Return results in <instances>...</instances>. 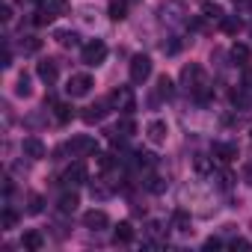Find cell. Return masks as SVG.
<instances>
[{
  "label": "cell",
  "mask_w": 252,
  "mask_h": 252,
  "mask_svg": "<svg viewBox=\"0 0 252 252\" xmlns=\"http://www.w3.org/2000/svg\"><path fill=\"white\" fill-rule=\"evenodd\" d=\"M181 86H184L196 101H208L211 92H214V86L208 83V74H205V68H202L199 63H187V65L181 68Z\"/></svg>",
  "instance_id": "obj_1"
},
{
  "label": "cell",
  "mask_w": 252,
  "mask_h": 252,
  "mask_svg": "<svg viewBox=\"0 0 252 252\" xmlns=\"http://www.w3.org/2000/svg\"><path fill=\"white\" fill-rule=\"evenodd\" d=\"M110 107L119 110L122 116H125V113H134V110H137V95H134V89H131V86H116V89L110 92Z\"/></svg>",
  "instance_id": "obj_2"
},
{
  "label": "cell",
  "mask_w": 252,
  "mask_h": 252,
  "mask_svg": "<svg viewBox=\"0 0 252 252\" xmlns=\"http://www.w3.org/2000/svg\"><path fill=\"white\" fill-rule=\"evenodd\" d=\"M80 60H83V65H101V63L107 60V45H104L101 39L86 42L83 51H80Z\"/></svg>",
  "instance_id": "obj_3"
},
{
  "label": "cell",
  "mask_w": 252,
  "mask_h": 252,
  "mask_svg": "<svg viewBox=\"0 0 252 252\" xmlns=\"http://www.w3.org/2000/svg\"><path fill=\"white\" fill-rule=\"evenodd\" d=\"M128 74H131V83H146V80L152 77V60H149L146 54H137V57H131Z\"/></svg>",
  "instance_id": "obj_4"
},
{
  "label": "cell",
  "mask_w": 252,
  "mask_h": 252,
  "mask_svg": "<svg viewBox=\"0 0 252 252\" xmlns=\"http://www.w3.org/2000/svg\"><path fill=\"white\" fill-rule=\"evenodd\" d=\"M92 86H95V80H92L89 74H71L68 83H65V92H68L71 98H83V95L92 92Z\"/></svg>",
  "instance_id": "obj_5"
},
{
  "label": "cell",
  "mask_w": 252,
  "mask_h": 252,
  "mask_svg": "<svg viewBox=\"0 0 252 252\" xmlns=\"http://www.w3.org/2000/svg\"><path fill=\"white\" fill-rule=\"evenodd\" d=\"M74 158H86V155H95L98 152V146H95V140L92 137H86V134H77V137H71V143L65 146Z\"/></svg>",
  "instance_id": "obj_6"
},
{
  "label": "cell",
  "mask_w": 252,
  "mask_h": 252,
  "mask_svg": "<svg viewBox=\"0 0 252 252\" xmlns=\"http://www.w3.org/2000/svg\"><path fill=\"white\" fill-rule=\"evenodd\" d=\"M86 178H89V172H86V163H71L65 172H63V184L65 187H80V184H86Z\"/></svg>",
  "instance_id": "obj_7"
},
{
  "label": "cell",
  "mask_w": 252,
  "mask_h": 252,
  "mask_svg": "<svg viewBox=\"0 0 252 252\" xmlns=\"http://www.w3.org/2000/svg\"><path fill=\"white\" fill-rule=\"evenodd\" d=\"M107 107H110V98L107 101H95V104H89V107H83V113H80V119L86 122V125H98L104 116H107Z\"/></svg>",
  "instance_id": "obj_8"
},
{
  "label": "cell",
  "mask_w": 252,
  "mask_h": 252,
  "mask_svg": "<svg viewBox=\"0 0 252 252\" xmlns=\"http://www.w3.org/2000/svg\"><path fill=\"white\" fill-rule=\"evenodd\" d=\"M211 155H214V160H220V163H231V160H237L240 149H237L234 143H214Z\"/></svg>",
  "instance_id": "obj_9"
},
{
  "label": "cell",
  "mask_w": 252,
  "mask_h": 252,
  "mask_svg": "<svg viewBox=\"0 0 252 252\" xmlns=\"http://www.w3.org/2000/svg\"><path fill=\"white\" fill-rule=\"evenodd\" d=\"M83 225H86L89 231H101V228H107V225H110V217H107L101 208H92V211H86V214H83Z\"/></svg>",
  "instance_id": "obj_10"
},
{
  "label": "cell",
  "mask_w": 252,
  "mask_h": 252,
  "mask_svg": "<svg viewBox=\"0 0 252 252\" xmlns=\"http://www.w3.org/2000/svg\"><path fill=\"white\" fill-rule=\"evenodd\" d=\"M21 149H24V155H27L30 160H42V158L48 155V149H45V143H42L39 137H24Z\"/></svg>",
  "instance_id": "obj_11"
},
{
  "label": "cell",
  "mask_w": 252,
  "mask_h": 252,
  "mask_svg": "<svg viewBox=\"0 0 252 252\" xmlns=\"http://www.w3.org/2000/svg\"><path fill=\"white\" fill-rule=\"evenodd\" d=\"M166 122H160V119H155V122H149V128H146V137H149V143H155V146H163L166 143Z\"/></svg>",
  "instance_id": "obj_12"
},
{
  "label": "cell",
  "mask_w": 252,
  "mask_h": 252,
  "mask_svg": "<svg viewBox=\"0 0 252 252\" xmlns=\"http://www.w3.org/2000/svg\"><path fill=\"white\" fill-rule=\"evenodd\" d=\"M36 74H39V80H42V83H48V86H54V83H57V77H60V71H57V63H54V60H42V63L36 65Z\"/></svg>",
  "instance_id": "obj_13"
},
{
  "label": "cell",
  "mask_w": 252,
  "mask_h": 252,
  "mask_svg": "<svg viewBox=\"0 0 252 252\" xmlns=\"http://www.w3.org/2000/svg\"><path fill=\"white\" fill-rule=\"evenodd\" d=\"M21 246H24L27 252H39V249L45 246V234L36 231V228H27V231L21 234Z\"/></svg>",
  "instance_id": "obj_14"
},
{
  "label": "cell",
  "mask_w": 252,
  "mask_h": 252,
  "mask_svg": "<svg viewBox=\"0 0 252 252\" xmlns=\"http://www.w3.org/2000/svg\"><path fill=\"white\" fill-rule=\"evenodd\" d=\"M113 134L116 137H125V140H128V137H134L137 134V122L131 119V113H125L119 122H116V128H113Z\"/></svg>",
  "instance_id": "obj_15"
},
{
  "label": "cell",
  "mask_w": 252,
  "mask_h": 252,
  "mask_svg": "<svg viewBox=\"0 0 252 252\" xmlns=\"http://www.w3.org/2000/svg\"><path fill=\"white\" fill-rule=\"evenodd\" d=\"M172 228L181 231V234H190V231H193V220H190V214L178 208V211L172 214Z\"/></svg>",
  "instance_id": "obj_16"
},
{
  "label": "cell",
  "mask_w": 252,
  "mask_h": 252,
  "mask_svg": "<svg viewBox=\"0 0 252 252\" xmlns=\"http://www.w3.org/2000/svg\"><path fill=\"white\" fill-rule=\"evenodd\" d=\"M113 240H116V243H131V240H134V225H131L128 220H122V222L113 228Z\"/></svg>",
  "instance_id": "obj_17"
},
{
  "label": "cell",
  "mask_w": 252,
  "mask_h": 252,
  "mask_svg": "<svg viewBox=\"0 0 252 252\" xmlns=\"http://www.w3.org/2000/svg\"><path fill=\"white\" fill-rule=\"evenodd\" d=\"M202 18H208V21H222L225 12H222L220 3H214V0H205V3H202Z\"/></svg>",
  "instance_id": "obj_18"
},
{
  "label": "cell",
  "mask_w": 252,
  "mask_h": 252,
  "mask_svg": "<svg viewBox=\"0 0 252 252\" xmlns=\"http://www.w3.org/2000/svg\"><path fill=\"white\" fill-rule=\"evenodd\" d=\"M54 39H57L60 48H77V42H80V36H77L74 30H57Z\"/></svg>",
  "instance_id": "obj_19"
},
{
  "label": "cell",
  "mask_w": 252,
  "mask_h": 252,
  "mask_svg": "<svg viewBox=\"0 0 252 252\" xmlns=\"http://www.w3.org/2000/svg\"><path fill=\"white\" fill-rule=\"evenodd\" d=\"M77 205H80L77 193H63V196H60V202H57L60 214H74V211H77Z\"/></svg>",
  "instance_id": "obj_20"
},
{
  "label": "cell",
  "mask_w": 252,
  "mask_h": 252,
  "mask_svg": "<svg viewBox=\"0 0 252 252\" xmlns=\"http://www.w3.org/2000/svg\"><path fill=\"white\" fill-rule=\"evenodd\" d=\"M220 30H222V33H228V36H237V33L243 30V21H240L237 15H225V18L220 21Z\"/></svg>",
  "instance_id": "obj_21"
},
{
  "label": "cell",
  "mask_w": 252,
  "mask_h": 252,
  "mask_svg": "<svg viewBox=\"0 0 252 252\" xmlns=\"http://www.w3.org/2000/svg\"><path fill=\"white\" fill-rule=\"evenodd\" d=\"M172 92H175V89H172V80H169L166 74H163V77H158V92H155L152 104H158L160 98H172Z\"/></svg>",
  "instance_id": "obj_22"
},
{
  "label": "cell",
  "mask_w": 252,
  "mask_h": 252,
  "mask_svg": "<svg viewBox=\"0 0 252 252\" xmlns=\"http://www.w3.org/2000/svg\"><path fill=\"white\" fill-rule=\"evenodd\" d=\"M193 169H196L199 175H214V158L196 155V158H193Z\"/></svg>",
  "instance_id": "obj_23"
},
{
  "label": "cell",
  "mask_w": 252,
  "mask_h": 252,
  "mask_svg": "<svg viewBox=\"0 0 252 252\" xmlns=\"http://www.w3.org/2000/svg\"><path fill=\"white\" fill-rule=\"evenodd\" d=\"M249 57H252V54H249V48H246V45H240V42H234V45H231V60H234L237 65H249Z\"/></svg>",
  "instance_id": "obj_24"
},
{
  "label": "cell",
  "mask_w": 252,
  "mask_h": 252,
  "mask_svg": "<svg viewBox=\"0 0 252 252\" xmlns=\"http://www.w3.org/2000/svg\"><path fill=\"white\" fill-rule=\"evenodd\" d=\"M110 18L113 21L128 18V3H125V0H113V3H110Z\"/></svg>",
  "instance_id": "obj_25"
},
{
  "label": "cell",
  "mask_w": 252,
  "mask_h": 252,
  "mask_svg": "<svg viewBox=\"0 0 252 252\" xmlns=\"http://www.w3.org/2000/svg\"><path fill=\"white\" fill-rule=\"evenodd\" d=\"M42 9H45V12H51V15L57 18L60 12H65V9H68V3H65V0H42Z\"/></svg>",
  "instance_id": "obj_26"
},
{
  "label": "cell",
  "mask_w": 252,
  "mask_h": 252,
  "mask_svg": "<svg viewBox=\"0 0 252 252\" xmlns=\"http://www.w3.org/2000/svg\"><path fill=\"white\" fill-rule=\"evenodd\" d=\"M21 51H24V54H39V51H42V39L24 36V39H21Z\"/></svg>",
  "instance_id": "obj_27"
},
{
  "label": "cell",
  "mask_w": 252,
  "mask_h": 252,
  "mask_svg": "<svg viewBox=\"0 0 252 252\" xmlns=\"http://www.w3.org/2000/svg\"><path fill=\"white\" fill-rule=\"evenodd\" d=\"M54 110H57V122H60V125L71 122V116H74V107H71V104H54Z\"/></svg>",
  "instance_id": "obj_28"
},
{
  "label": "cell",
  "mask_w": 252,
  "mask_h": 252,
  "mask_svg": "<svg viewBox=\"0 0 252 252\" xmlns=\"http://www.w3.org/2000/svg\"><path fill=\"white\" fill-rule=\"evenodd\" d=\"M89 193H92V199H107V196H113V187H107L104 181H95L89 187Z\"/></svg>",
  "instance_id": "obj_29"
},
{
  "label": "cell",
  "mask_w": 252,
  "mask_h": 252,
  "mask_svg": "<svg viewBox=\"0 0 252 252\" xmlns=\"http://www.w3.org/2000/svg\"><path fill=\"white\" fill-rule=\"evenodd\" d=\"M27 211H30V214H42V211H45V199H42L39 193H30V196H27Z\"/></svg>",
  "instance_id": "obj_30"
},
{
  "label": "cell",
  "mask_w": 252,
  "mask_h": 252,
  "mask_svg": "<svg viewBox=\"0 0 252 252\" xmlns=\"http://www.w3.org/2000/svg\"><path fill=\"white\" fill-rule=\"evenodd\" d=\"M228 98H231V104H234V107H240V110H243V107H249V95H246V89H231V95H228Z\"/></svg>",
  "instance_id": "obj_31"
},
{
  "label": "cell",
  "mask_w": 252,
  "mask_h": 252,
  "mask_svg": "<svg viewBox=\"0 0 252 252\" xmlns=\"http://www.w3.org/2000/svg\"><path fill=\"white\" fill-rule=\"evenodd\" d=\"M146 190H149V193H163V190H166V181H163L160 175H149Z\"/></svg>",
  "instance_id": "obj_32"
},
{
  "label": "cell",
  "mask_w": 252,
  "mask_h": 252,
  "mask_svg": "<svg viewBox=\"0 0 252 252\" xmlns=\"http://www.w3.org/2000/svg\"><path fill=\"white\" fill-rule=\"evenodd\" d=\"M15 222H18V214H15L12 208H3V217H0V225H3V228H15Z\"/></svg>",
  "instance_id": "obj_33"
},
{
  "label": "cell",
  "mask_w": 252,
  "mask_h": 252,
  "mask_svg": "<svg viewBox=\"0 0 252 252\" xmlns=\"http://www.w3.org/2000/svg\"><path fill=\"white\" fill-rule=\"evenodd\" d=\"M95 163H98V169H101V172H107V169H113V155L95 152Z\"/></svg>",
  "instance_id": "obj_34"
},
{
  "label": "cell",
  "mask_w": 252,
  "mask_h": 252,
  "mask_svg": "<svg viewBox=\"0 0 252 252\" xmlns=\"http://www.w3.org/2000/svg\"><path fill=\"white\" fill-rule=\"evenodd\" d=\"M30 92H33V89H30V77H27V74H21V77H18V86H15V95L27 98Z\"/></svg>",
  "instance_id": "obj_35"
},
{
  "label": "cell",
  "mask_w": 252,
  "mask_h": 252,
  "mask_svg": "<svg viewBox=\"0 0 252 252\" xmlns=\"http://www.w3.org/2000/svg\"><path fill=\"white\" fill-rule=\"evenodd\" d=\"M54 21V15L51 12H45V9H39L36 12V18H33V24H39V27H45V24H51Z\"/></svg>",
  "instance_id": "obj_36"
},
{
  "label": "cell",
  "mask_w": 252,
  "mask_h": 252,
  "mask_svg": "<svg viewBox=\"0 0 252 252\" xmlns=\"http://www.w3.org/2000/svg\"><path fill=\"white\" fill-rule=\"evenodd\" d=\"M155 163V155H149V152H137V166H152Z\"/></svg>",
  "instance_id": "obj_37"
},
{
  "label": "cell",
  "mask_w": 252,
  "mask_h": 252,
  "mask_svg": "<svg viewBox=\"0 0 252 252\" xmlns=\"http://www.w3.org/2000/svg\"><path fill=\"white\" fill-rule=\"evenodd\" d=\"M217 181H220V187H222V190H228V187H231V181H234V178H231V175H228V172H222V175H217Z\"/></svg>",
  "instance_id": "obj_38"
},
{
  "label": "cell",
  "mask_w": 252,
  "mask_h": 252,
  "mask_svg": "<svg viewBox=\"0 0 252 252\" xmlns=\"http://www.w3.org/2000/svg\"><path fill=\"white\" fill-rule=\"evenodd\" d=\"M231 249H249V240L246 237H234L231 240Z\"/></svg>",
  "instance_id": "obj_39"
},
{
  "label": "cell",
  "mask_w": 252,
  "mask_h": 252,
  "mask_svg": "<svg viewBox=\"0 0 252 252\" xmlns=\"http://www.w3.org/2000/svg\"><path fill=\"white\" fill-rule=\"evenodd\" d=\"M220 246H222L220 237H208V240H205V249H220Z\"/></svg>",
  "instance_id": "obj_40"
},
{
  "label": "cell",
  "mask_w": 252,
  "mask_h": 252,
  "mask_svg": "<svg viewBox=\"0 0 252 252\" xmlns=\"http://www.w3.org/2000/svg\"><path fill=\"white\" fill-rule=\"evenodd\" d=\"M0 65H3V68L12 65V51H9V48H3V63H0Z\"/></svg>",
  "instance_id": "obj_41"
},
{
  "label": "cell",
  "mask_w": 252,
  "mask_h": 252,
  "mask_svg": "<svg viewBox=\"0 0 252 252\" xmlns=\"http://www.w3.org/2000/svg\"><path fill=\"white\" fill-rule=\"evenodd\" d=\"M0 18H3V21H6V24H9V21H12V6H9V3H6V6H3V12H0Z\"/></svg>",
  "instance_id": "obj_42"
},
{
  "label": "cell",
  "mask_w": 252,
  "mask_h": 252,
  "mask_svg": "<svg viewBox=\"0 0 252 252\" xmlns=\"http://www.w3.org/2000/svg\"><path fill=\"white\" fill-rule=\"evenodd\" d=\"M243 178H246V184H252V163H246V172H243Z\"/></svg>",
  "instance_id": "obj_43"
},
{
  "label": "cell",
  "mask_w": 252,
  "mask_h": 252,
  "mask_svg": "<svg viewBox=\"0 0 252 252\" xmlns=\"http://www.w3.org/2000/svg\"><path fill=\"white\" fill-rule=\"evenodd\" d=\"M234 3H237L240 9H249V6H252V0H234Z\"/></svg>",
  "instance_id": "obj_44"
},
{
  "label": "cell",
  "mask_w": 252,
  "mask_h": 252,
  "mask_svg": "<svg viewBox=\"0 0 252 252\" xmlns=\"http://www.w3.org/2000/svg\"><path fill=\"white\" fill-rule=\"evenodd\" d=\"M246 86H252V68H246Z\"/></svg>",
  "instance_id": "obj_45"
},
{
  "label": "cell",
  "mask_w": 252,
  "mask_h": 252,
  "mask_svg": "<svg viewBox=\"0 0 252 252\" xmlns=\"http://www.w3.org/2000/svg\"><path fill=\"white\" fill-rule=\"evenodd\" d=\"M39 3H42V0H39Z\"/></svg>",
  "instance_id": "obj_46"
},
{
  "label": "cell",
  "mask_w": 252,
  "mask_h": 252,
  "mask_svg": "<svg viewBox=\"0 0 252 252\" xmlns=\"http://www.w3.org/2000/svg\"><path fill=\"white\" fill-rule=\"evenodd\" d=\"M249 134H252V131H249Z\"/></svg>",
  "instance_id": "obj_47"
}]
</instances>
